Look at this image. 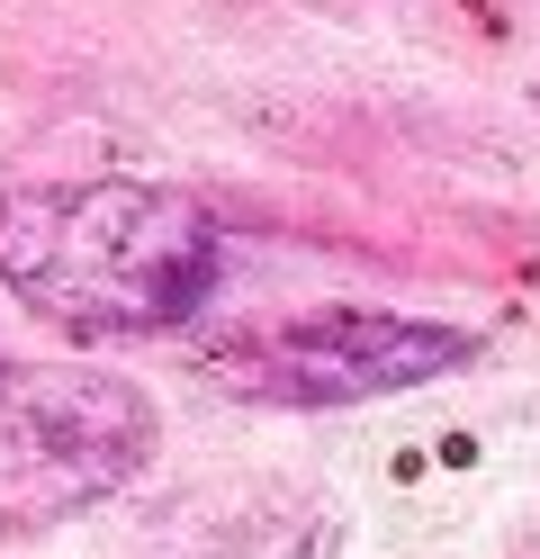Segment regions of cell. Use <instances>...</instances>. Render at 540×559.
Returning <instances> with one entry per match:
<instances>
[{"label": "cell", "instance_id": "6da1fadb", "mask_svg": "<svg viewBox=\"0 0 540 559\" xmlns=\"http://www.w3.org/2000/svg\"><path fill=\"white\" fill-rule=\"evenodd\" d=\"M0 280L46 325L163 334L216 289V217L154 181H46L0 199Z\"/></svg>", "mask_w": 540, "mask_h": 559}, {"label": "cell", "instance_id": "7a4b0ae2", "mask_svg": "<svg viewBox=\"0 0 540 559\" xmlns=\"http://www.w3.org/2000/svg\"><path fill=\"white\" fill-rule=\"evenodd\" d=\"M468 361H478V334L459 325L387 317V307H324V317H288L216 343L207 379L252 406H360V397H406Z\"/></svg>", "mask_w": 540, "mask_h": 559}, {"label": "cell", "instance_id": "3957f363", "mask_svg": "<svg viewBox=\"0 0 540 559\" xmlns=\"http://www.w3.org/2000/svg\"><path fill=\"white\" fill-rule=\"evenodd\" d=\"M154 451V406L118 370H0V497L91 506Z\"/></svg>", "mask_w": 540, "mask_h": 559}]
</instances>
